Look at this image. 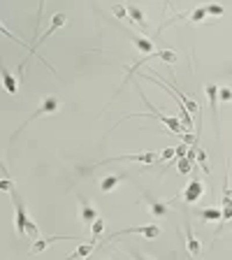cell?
Here are the masks:
<instances>
[{
    "label": "cell",
    "mask_w": 232,
    "mask_h": 260,
    "mask_svg": "<svg viewBox=\"0 0 232 260\" xmlns=\"http://www.w3.org/2000/svg\"><path fill=\"white\" fill-rule=\"evenodd\" d=\"M3 89L7 91L10 95H17L19 93V79L12 75L10 67L3 65Z\"/></svg>",
    "instance_id": "cell-13"
},
{
    "label": "cell",
    "mask_w": 232,
    "mask_h": 260,
    "mask_svg": "<svg viewBox=\"0 0 232 260\" xmlns=\"http://www.w3.org/2000/svg\"><path fill=\"white\" fill-rule=\"evenodd\" d=\"M126 7H128V17H130V21L137 23L142 30H146V12L137 5H126Z\"/></svg>",
    "instance_id": "cell-14"
},
{
    "label": "cell",
    "mask_w": 232,
    "mask_h": 260,
    "mask_svg": "<svg viewBox=\"0 0 232 260\" xmlns=\"http://www.w3.org/2000/svg\"><path fill=\"white\" fill-rule=\"evenodd\" d=\"M111 14H114L116 19L130 21V17H128V7H126V5H111Z\"/></svg>",
    "instance_id": "cell-25"
},
{
    "label": "cell",
    "mask_w": 232,
    "mask_h": 260,
    "mask_svg": "<svg viewBox=\"0 0 232 260\" xmlns=\"http://www.w3.org/2000/svg\"><path fill=\"white\" fill-rule=\"evenodd\" d=\"M202 195H205V183L200 181L198 174H193L190 183H188L186 191H183V202H186V205H195V202H200Z\"/></svg>",
    "instance_id": "cell-7"
},
{
    "label": "cell",
    "mask_w": 232,
    "mask_h": 260,
    "mask_svg": "<svg viewBox=\"0 0 232 260\" xmlns=\"http://www.w3.org/2000/svg\"><path fill=\"white\" fill-rule=\"evenodd\" d=\"M0 191H3V193H14V181L10 179V172H7L5 163H3V179H0Z\"/></svg>",
    "instance_id": "cell-19"
},
{
    "label": "cell",
    "mask_w": 232,
    "mask_h": 260,
    "mask_svg": "<svg viewBox=\"0 0 232 260\" xmlns=\"http://www.w3.org/2000/svg\"><path fill=\"white\" fill-rule=\"evenodd\" d=\"M100 218V211L93 207V202H86L84 198H79V221L84 226H93Z\"/></svg>",
    "instance_id": "cell-8"
},
{
    "label": "cell",
    "mask_w": 232,
    "mask_h": 260,
    "mask_svg": "<svg viewBox=\"0 0 232 260\" xmlns=\"http://www.w3.org/2000/svg\"><path fill=\"white\" fill-rule=\"evenodd\" d=\"M144 200L149 202V209H151V214H153L156 218H163V216H167V211H170L167 202H161V200H156L151 193H144Z\"/></svg>",
    "instance_id": "cell-12"
},
{
    "label": "cell",
    "mask_w": 232,
    "mask_h": 260,
    "mask_svg": "<svg viewBox=\"0 0 232 260\" xmlns=\"http://www.w3.org/2000/svg\"><path fill=\"white\" fill-rule=\"evenodd\" d=\"M105 228H107V221H105V218H102V216H100L98 221H95L93 226H91V242H98V239H100V235L105 233Z\"/></svg>",
    "instance_id": "cell-20"
},
{
    "label": "cell",
    "mask_w": 232,
    "mask_h": 260,
    "mask_svg": "<svg viewBox=\"0 0 232 260\" xmlns=\"http://www.w3.org/2000/svg\"><path fill=\"white\" fill-rule=\"evenodd\" d=\"M198 216L202 218V221L211 223V221H221V209L218 207H209V209H200Z\"/></svg>",
    "instance_id": "cell-18"
},
{
    "label": "cell",
    "mask_w": 232,
    "mask_h": 260,
    "mask_svg": "<svg viewBox=\"0 0 232 260\" xmlns=\"http://www.w3.org/2000/svg\"><path fill=\"white\" fill-rule=\"evenodd\" d=\"M58 109H61V100H58V98H54V95H51V98H45V100H42V102H40V107H37V109L33 112V117L28 119V121H23L21 126H19V130H14V135H12V139L17 137V135L21 133V130H23V128H26L30 121H35V119H40V117H51V114H56V112H58Z\"/></svg>",
    "instance_id": "cell-1"
},
{
    "label": "cell",
    "mask_w": 232,
    "mask_h": 260,
    "mask_svg": "<svg viewBox=\"0 0 232 260\" xmlns=\"http://www.w3.org/2000/svg\"><path fill=\"white\" fill-rule=\"evenodd\" d=\"M158 58H161V61H165V63H170V65H174V63L179 61L177 51H172V49H161V51H158Z\"/></svg>",
    "instance_id": "cell-22"
},
{
    "label": "cell",
    "mask_w": 232,
    "mask_h": 260,
    "mask_svg": "<svg viewBox=\"0 0 232 260\" xmlns=\"http://www.w3.org/2000/svg\"><path fill=\"white\" fill-rule=\"evenodd\" d=\"M100 260H107V258H100Z\"/></svg>",
    "instance_id": "cell-32"
},
{
    "label": "cell",
    "mask_w": 232,
    "mask_h": 260,
    "mask_svg": "<svg viewBox=\"0 0 232 260\" xmlns=\"http://www.w3.org/2000/svg\"><path fill=\"white\" fill-rule=\"evenodd\" d=\"M98 246V242H84L79 244L77 249H74V253H70L65 260H79V258H89L91 253H93V249Z\"/></svg>",
    "instance_id": "cell-15"
},
{
    "label": "cell",
    "mask_w": 232,
    "mask_h": 260,
    "mask_svg": "<svg viewBox=\"0 0 232 260\" xmlns=\"http://www.w3.org/2000/svg\"><path fill=\"white\" fill-rule=\"evenodd\" d=\"M188 151H190V146H188L186 142H181V144H179V146H177V158H186V156H188Z\"/></svg>",
    "instance_id": "cell-30"
},
{
    "label": "cell",
    "mask_w": 232,
    "mask_h": 260,
    "mask_svg": "<svg viewBox=\"0 0 232 260\" xmlns=\"http://www.w3.org/2000/svg\"><path fill=\"white\" fill-rule=\"evenodd\" d=\"M183 230H186V246H188L190 258H200V255H202V246H200L198 237L193 235V228H190V223L188 221H186V226H183Z\"/></svg>",
    "instance_id": "cell-9"
},
{
    "label": "cell",
    "mask_w": 232,
    "mask_h": 260,
    "mask_svg": "<svg viewBox=\"0 0 232 260\" xmlns=\"http://www.w3.org/2000/svg\"><path fill=\"white\" fill-rule=\"evenodd\" d=\"M128 255H130V258H133V260H151V258H146V255H144V253H139V251H135V249H130V251H128Z\"/></svg>",
    "instance_id": "cell-31"
},
{
    "label": "cell",
    "mask_w": 232,
    "mask_h": 260,
    "mask_svg": "<svg viewBox=\"0 0 232 260\" xmlns=\"http://www.w3.org/2000/svg\"><path fill=\"white\" fill-rule=\"evenodd\" d=\"M161 228L158 226H153V223H144V226H135V228H123V230H119V233H114L109 237V242L111 239H116V237H123V235H142V237H146V239H156V237H161Z\"/></svg>",
    "instance_id": "cell-4"
},
{
    "label": "cell",
    "mask_w": 232,
    "mask_h": 260,
    "mask_svg": "<svg viewBox=\"0 0 232 260\" xmlns=\"http://www.w3.org/2000/svg\"><path fill=\"white\" fill-rule=\"evenodd\" d=\"M223 12L225 10H223L221 5H207V14H211V17H221Z\"/></svg>",
    "instance_id": "cell-29"
},
{
    "label": "cell",
    "mask_w": 232,
    "mask_h": 260,
    "mask_svg": "<svg viewBox=\"0 0 232 260\" xmlns=\"http://www.w3.org/2000/svg\"><path fill=\"white\" fill-rule=\"evenodd\" d=\"M12 202H14V228H17V235L26 237V228L30 223V218L26 214V205H23V200L17 193H12Z\"/></svg>",
    "instance_id": "cell-3"
},
{
    "label": "cell",
    "mask_w": 232,
    "mask_h": 260,
    "mask_svg": "<svg viewBox=\"0 0 232 260\" xmlns=\"http://www.w3.org/2000/svg\"><path fill=\"white\" fill-rule=\"evenodd\" d=\"M193 165H195V163L190 161L188 156H186V158H179V163H177V172H179V174H188V172L193 170Z\"/></svg>",
    "instance_id": "cell-23"
},
{
    "label": "cell",
    "mask_w": 232,
    "mask_h": 260,
    "mask_svg": "<svg viewBox=\"0 0 232 260\" xmlns=\"http://www.w3.org/2000/svg\"><path fill=\"white\" fill-rule=\"evenodd\" d=\"M65 21H67V17H65V14H63V12H58V14H54V17H51L49 28H47V33L42 35V38H40L33 47H40V45H42V42H45L47 38H51V35H54L56 30H58V28H63V26H65Z\"/></svg>",
    "instance_id": "cell-10"
},
{
    "label": "cell",
    "mask_w": 232,
    "mask_h": 260,
    "mask_svg": "<svg viewBox=\"0 0 232 260\" xmlns=\"http://www.w3.org/2000/svg\"><path fill=\"white\" fill-rule=\"evenodd\" d=\"M227 174L230 172L225 170V174H223V200H221V221L227 223L232 221V189H230V179H227Z\"/></svg>",
    "instance_id": "cell-6"
},
{
    "label": "cell",
    "mask_w": 232,
    "mask_h": 260,
    "mask_svg": "<svg viewBox=\"0 0 232 260\" xmlns=\"http://www.w3.org/2000/svg\"><path fill=\"white\" fill-rule=\"evenodd\" d=\"M174 156H177V146H167V149L161 154V161H163V163H165V161H172Z\"/></svg>",
    "instance_id": "cell-28"
},
{
    "label": "cell",
    "mask_w": 232,
    "mask_h": 260,
    "mask_svg": "<svg viewBox=\"0 0 232 260\" xmlns=\"http://www.w3.org/2000/svg\"><path fill=\"white\" fill-rule=\"evenodd\" d=\"M26 239H30V242H37V239H42V237H40L37 226L33 223V218H30V223H28V228H26Z\"/></svg>",
    "instance_id": "cell-24"
},
{
    "label": "cell",
    "mask_w": 232,
    "mask_h": 260,
    "mask_svg": "<svg viewBox=\"0 0 232 260\" xmlns=\"http://www.w3.org/2000/svg\"><path fill=\"white\" fill-rule=\"evenodd\" d=\"M205 19H207V5H202V7H195V10L190 12V19H188V21L200 23V21H205Z\"/></svg>",
    "instance_id": "cell-21"
},
{
    "label": "cell",
    "mask_w": 232,
    "mask_h": 260,
    "mask_svg": "<svg viewBox=\"0 0 232 260\" xmlns=\"http://www.w3.org/2000/svg\"><path fill=\"white\" fill-rule=\"evenodd\" d=\"M123 179H126V174H109V177H105V179H100V191H102V193H111V191L116 189V186H119V183L123 181Z\"/></svg>",
    "instance_id": "cell-16"
},
{
    "label": "cell",
    "mask_w": 232,
    "mask_h": 260,
    "mask_svg": "<svg viewBox=\"0 0 232 260\" xmlns=\"http://www.w3.org/2000/svg\"><path fill=\"white\" fill-rule=\"evenodd\" d=\"M130 42H133V45L137 47V51H139V54H144V56H151V54H156V49H153V42H151L149 38H144V35L130 33Z\"/></svg>",
    "instance_id": "cell-11"
},
{
    "label": "cell",
    "mask_w": 232,
    "mask_h": 260,
    "mask_svg": "<svg viewBox=\"0 0 232 260\" xmlns=\"http://www.w3.org/2000/svg\"><path fill=\"white\" fill-rule=\"evenodd\" d=\"M198 158H200V165H202V170H205L207 174H209L211 167H209V161H207V154H205L202 149H198Z\"/></svg>",
    "instance_id": "cell-27"
},
{
    "label": "cell",
    "mask_w": 232,
    "mask_h": 260,
    "mask_svg": "<svg viewBox=\"0 0 232 260\" xmlns=\"http://www.w3.org/2000/svg\"><path fill=\"white\" fill-rule=\"evenodd\" d=\"M205 93H207V98H209V107H211V112H214V117H218V86H216V84H207Z\"/></svg>",
    "instance_id": "cell-17"
},
{
    "label": "cell",
    "mask_w": 232,
    "mask_h": 260,
    "mask_svg": "<svg viewBox=\"0 0 232 260\" xmlns=\"http://www.w3.org/2000/svg\"><path fill=\"white\" fill-rule=\"evenodd\" d=\"M161 161V154L146 151V154H126V156H114L109 161H100L95 165H105V163H142V165H153Z\"/></svg>",
    "instance_id": "cell-2"
},
{
    "label": "cell",
    "mask_w": 232,
    "mask_h": 260,
    "mask_svg": "<svg viewBox=\"0 0 232 260\" xmlns=\"http://www.w3.org/2000/svg\"><path fill=\"white\" fill-rule=\"evenodd\" d=\"M82 237H67V235H51V237H42L37 239V242L30 244V249H28V255H40L45 253L47 249H49L54 242H79Z\"/></svg>",
    "instance_id": "cell-5"
},
{
    "label": "cell",
    "mask_w": 232,
    "mask_h": 260,
    "mask_svg": "<svg viewBox=\"0 0 232 260\" xmlns=\"http://www.w3.org/2000/svg\"><path fill=\"white\" fill-rule=\"evenodd\" d=\"M218 100H221V102H232V89L221 86V89H218Z\"/></svg>",
    "instance_id": "cell-26"
}]
</instances>
